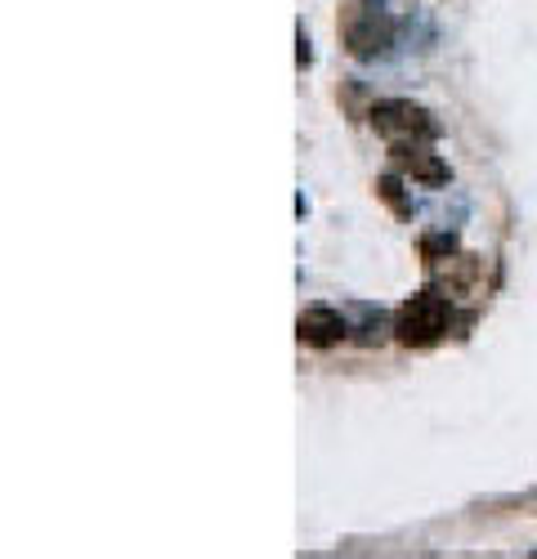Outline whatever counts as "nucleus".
I'll return each instance as SVG.
<instances>
[{
	"instance_id": "nucleus-10",
	"label": "nucleus",
	"mask_w": 537,
	"mask_h": 559,
	"mask_svg": "<svg viewBox=\"0 0 537 559\" xmlns=\"http://www.w3.org/2000/svg\"><path fill=\"white\" fill-rule=\"evenodd\" d=\"M296 68H300V72L313 68V50H309V32H305V27H296Z\"/></svg>"
},
{
	"instance_id": "nucleus-6",
	"label": "nucleus",
	"mask_w": 537,
	"mask_h": 559,
	"mask_svg": "<svg viewBox=\"0 0 537 559\" xmlns=\"http://www.w3.org/2000/svg\"><path fill=\"white\" fill-rule=\"evenodd\" d=\"M390 170H398L408 183H421V189H448V162L434 153V144H398L390 148Z\"/></svg>"
},
{
	"instance_id": "nucleus-2",
	"label": "nucleus",
	"mask_w": 537,
	"mask_h": 559,
	"mask_svg": "<svg viewBox=\"0 0 537 559\" xmlns=\"http://www.w3.org/2000/svg\"><path fill=\"white\" fill-rule=\"evenodd\" d=\"M457 300H448L443 292L426 287V292H413L403 300L390 318V336L403 345V349H434L448 332L457 328V313H453Z\"/></svg>"
},
{
	"instance_id": "nucleus-1",
	"label": "nucleus",
	"mask_w": 537,
	"mask_h": 559,
	"mask_svg": "<svg viewBox=\"0 0 537 559\" xmlns=\"http://www.w3.org/2000/svg\"><path fill=\"white\" fill-rule=\"evenodd\" d=\"M336 36H341V50L354 63H377L394 45V19L381 0H341Z\"/></svg>"
},
{
	"instance_id": "nucleus-3",
	"label": "nucleus",
	"mask_w": 537,
	"mask_h": 559,
	"mask_svg": "<svg viewBox=\"0 0 537 559\" xmlns=\"http://www.w3.org/2000/svg\"><path fill=\"white\" fill-rule=\"evenodd\" d=\"M368 126L385 139L390 148L398 144H434L439 139V117L413 99H377L372 112H368Z\"/></svg>"
},
{
	"instance_id": "nucleus-8",
	"label": "nucleus",
	"mask_w": 537,
	"mask_h": 559,
	"mask_svg": "<svg viewBox=\"0 0 537 559\" xmlns=\"http://www.w3.org/2000/svg\"><path fill=\"white\" fill-rule=\"evenodd\" d=\"M417 251H421V264L430 269V264H439V260H448V255H457V251H462V242H457V233L439 228V233H421Z\"/></svg>"
},
{
	"instance_id": "nucleus-7",
	"label": "nucleus",
	"mask_w": 537,
	"mask_h": 559,
	"mask_svg": "<svg viewBox=\"0 0 537 559\" xmlns=\"http://www.w3.org/2000/svg\"><path fill=\"white\" fill-rule=\"evenodd\" d=\"M377 198L390 206L394 219H413V198H408V179H403L398 170H385L377 179Z\"/></svg>"
},
{
	"instance_id": "nucleus-4",
	"label": "nucleus",
	"mask_w": 537,
	"mask_h": 559,
	"mask_svg": "<svg viewBox=\"0 0 537 559\" xmlns=\"http://www.w3.org/2000/svg\"><path fill=\"white\" fill-rule=\"evenodd\" d=\"M296 341H300L305 349L327 354V349H336L341 341H349V322H345L341 309L313 300V305H305V309L296 313Z\"/></svg>"
},
{
	"instance_id": "nucleus-9",
	"label": "nucleus",
	"mask_w": 537,
	"mask_h": 559,
	"mask_svg": "<svg viewBox=\"0 0 537 559\" xmlns=\"http://www.w3.org/2000/svg\"><path fill=\"white\" fill-rule=\"evenodd\" d=\"M341 104H345V112H349V121H368V112H372V95L358 81H345L341 85Z\"/></svg>"
},
{
	"instance_id": "nucleus-5",
	"label": "nucleus",
	"mask_w": 537,
	"mask_h": 559,
	"mask_svg": "<svg viewBox=\"0 0 537 559\" xmlns=\"http://www.w3.org/2000/svg\"><path fill=\"white\" fill-rule=\"evenodd\" d=\"M426 273H430V287L443 292L448 300H470V296L484 287V255H475V251H457V255H448V260L430 264Z\"/></svg>"
}]
</instances>
